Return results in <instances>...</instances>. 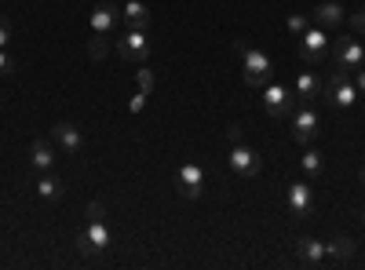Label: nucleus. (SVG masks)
<instances>
[{
	"label": "nucleus",
	"instance_id": "nucleus-29",
	"mask_svg": "<svg viewBox=\"0 0 365 270\" xmlns=\"http://www.w3.org/2000/svg\"><path fill=\"white\" fill-rule=\"evenodd\" d=\"M227 139H230V146H234V142H245V128H241V125H230V128H227Z\"/></svg>",
	"mask_w": 365,
	"mask_h": 270
},
{
	"label": "nucleus",
	"instance_id": "nucleus-17",
	"mask_svg": "<svg viewBox=\"0 0 365 270\" xmlns=\"http://www.w3.org/2000/svg\"><path fill=\"white\" fill-rule=\"evenodd\" d=\"M29 161H34L37 172H51L55 168V150L44 139H34V146H29Z\"/></svg>",
	"mask_w": 365,
	"mask_h": 270
},
{
	"label": "nucleus",
	"instance_id": "nucleus-20",
	"mask_svg": "<svg viewBox=\"0 0 365 270\" xmlns=\"http://www.w3.org/2000/svg\"><path fill=\"white\" fill-rule=\"evenodd\" d=\"M351 256H354V242H351V237H347V234H340V237H336V242H332V245H329V259H340V263H347Z\"/></svg>",
	"mask_w": 365,
	"mask_h": 270
},
{
	"label": "nucleus",
	"instance_id": "nucleus-1",
	"mask_svg": "<svg viewBox=\"0 0 365 270\" xmlns=\"http://www.w3.org/2000/svg\"><path fill=\"white\" fill-rule=\"evenodd\" d=\"M234 51L241 55V73H245V84L252 88H263L274 81V63H270V55L245 44V41H234Z\"/></svg>",
	"mask_w": 365,
	"mask_h": 270
},
{
	"label": "nucleus",
	"instance_id": "nucleus-10",
	"mask_svg": "<svg viewBox=\"0 0 365 270\" xmlns=\"http://www.w3.org/2000/svg\"><path fill=\"white\" fill-rule=\"evenodd\" d=\"M259 165H263V161H259V154H256L252 146H245V142H234V146H230V172H237V175L249 179V175L259 172Z\"/></svg>",
	"mask_w": 365,
	"mask_h": 270
},
{
	"label": "nucleus",
	"instance_id": "nucleus-12",
	"mask_svg": "<svg viewBox=\"0 0 365 270\" xmlns=\"http://www.w3.org/2000/svg\"><path fill=\"white\" fill-rule=\"evenodd\" d=\"M117 22H120V8L117 4H110V0L96 4V11H91V29H96V37H110Z\"/></svg>",
	"mask_w": 365,
	"mask_h": 270
},
{
	"label": "nucleus",
	"instance_id": "nucleus-30",
	"mask_svg": "<svg viewBox=\"0 0 365 270\" xmlns=\"http://www.w3.org/2000/svg\"><path fill=\"white\" fill-rule=\"evenodd\" d=\"M0 73H15V63H11V55L0 48Z\"/></svg>",
	"mask_w": 365,
	"mask_h": 270
},
{
	"label": "nucleus",
	"instance_id": "nucleus-25",
	"mask_svg": "<svg viewBox=\"0 0 365 270\" xmlns=\"http://www.w3.org/2000/svg\"><path fill=\"white\" fill-rule=\"evenodd\" d=\"M139 92H154V70H139Z\"/></svg>",
	"mask_w": 365,
	"mask_h": 270
},
{
	"label": "nucleus",
	"instance_id": "nucleus-3",
	"mask_svg": "<svg viewBox=\"0 0 365 270\" xmlns=\"http://www.w3.org/2000/svg\"><path fill=\"white\" fill-rule=\"evenodd\" d=\"M325 55H329V29H322V26L311 22V26L299 33V58H303L307 66H318Z\"/></svg>",
	"mask_w": 365,
	"mask_h": 270
},
{
	"label": "nucleus",
	"instance_id": "nucleus-9",
	"mask_svg": "<svg viewBox=\"0 0 365 270\" xmlns=\"http://www.w3.org/2000/svg\"><path fill=\"white\" fill-rule=\"evenodd\" d=\"M292 117V139L296 142H303V146H307V142H314V135H318V110H311V106H299V110H292L289 113Z\"/></svg>",
	"mask_w": 365,
	"mask_h": 270
},
{
	"label": "nucleus",
	"instance_id": "nucleus-23",
	"mask_svg": "<svg viewBox=\"0 0 365 270\" xmlns=\"http://www.w3.org/2000/svg\"><path fill=\"white\" fill-rule=\"evenodd\" d=\"M285 26H289V33H296V37H299L303 29L311 26V19H307V15H289V22H285Z\"/></svg>",
	"mask_w": 365,
	"mask_h": 270
},
{
	"label": "nucleus",
	"instance_id": "nucleus-26",
	"mask_svg": "<svg viewBox=\"0 0 365 270\" xmlns=\"http://www.w3.org/2000/svg\"><path fill=\"white\" fill-rule=\"evenodd\" d=\"M88 219H106V204L103 201H88Z\"/></svg>",
	"mask_w": 365,
	"mask_h": 270
},
{
	"label": "nucleus",
	"instance_id": "nucleus-6",
	"mask_svg": "<svg viewBox=\"0 0 365 270\" xmlns=\"http://www.w3.org/2000/svg\"><path fill=\"white\" fill-rule=\"evenodd\" d=\"M201 187H205V168L197 161H187L182 168H175V190H179V197L194 201V197H201Z\"/></svg>",
	"mask_w": 365,
	"mask_h": 270
},
{
	"label": "nucleus",
	"instance_id": "nucleus-28",
	"mask_svg": "<svg viewBox=\"0 0 365 270\" xmlns=\"http://www.w3.org/2000/svg\"><path fill=\"white\" fill-rule=\"evenodd\" d=\"M8 41H11V22L0 15V48H8Z\"/></svg>",
	"mask_w": 365,
	"mask_h": 270
},
{
	"label": "nucleus",
	"instance_id": "nucleus-24",
	"mask_svg": "<svg viewBox=\"0 0 365 270\" xmlns=\"http://www.w3.org/2000/svg\"><path fill=\"white\" fill-rule=\"evenodd\" d=\"M77 252H81V256H99V252H96V245H91V237H88L84 230L77 234Z\"/></svg>",
	"mask_w": 365,
	"mask_h": 270
},
{
	"label": "nucleus",
	"instance_id": "nucleus-13",
	"mask_svg": "<svg viewBox=\"0 0 365 270\" xmlns=\"http://www.w3.org/2000/svg\"><path fill=\"white\" fill-rule=\"evenodd\" d=\"M51 139L66 150V154H77V150L84 146V139H81V128L77 125H70V121H58V125H51Z\"/></svg>",
	"mask_w": 365,
	"mask_h": 270
},
{
	"label": "nucleus",
	"instance_id": "nucleus-33",
	"mask_svg": "<svg viewBox=\"0 0 365 270\" xmlns=\"http://www.w3.org/2000/svg\"><path fill=\"white\" fill-rule=\"evenodd\" d=\"M361 219H365V216H361Z\"/></svg>",
	"mask_w": 365,
	"mask_h": 270
},
{
	"label": "nucleus",
	"instance_id": "nucleus-27",
	"mask_svg": "<svg viewBox=\"0 0 365 270\" xmlns=\"http://www.w3.org/2000/svg\"><path fill=\"white\" fill-rule=\"evenodd\" d=\"M143 106H146V92H135L128 99V113H143Z\"/></svg>",
	"mask_w": 365,
	"mask_h": 270
},
{
	"label": "nucleus",
	"instance_id": "nucleus-16",
	"mask_svg": "<svg viewBox=\"0 0 365 270\" xmlns=\"http://www.w3.org/2000/svg\"><path fill=\"white\" fill-rule=\"evenodd\" d=\"M120 19H125L128 29H146L150 26V8L143 4V0H128V4L120 8Z\"/></svg>",
	"mask_w": 365,
	"mask_h": 270
},
{
	"label": "nucleus",
	"instance_id": "nucleus-34",
	"mask_svg": "<svg viewBox=\"0 0 365 270\" xmlns=\"http://www.w3.org/2000/svg\"><path fill=\"white\" fill-rule=\"evenodd\" d=\"M361 175H365V172H361Z\"/></svg>",
	"mask_w": 365,
	"mask_h": 270
},
{
	"label": "nucleus",
	"instance_id": "nucleus-5",
	"mask_svg": "<svg viewBox=\"0 0 365 270\" xmlns=\"http://www.w3.org/2000/svg\"><path fill=\"white\" fill-rule=\"evenodd\" d=\"M120 58H128V63H146V55H150V37H146V29H128L125 26V33H120V41L113 44Z\"/></svg>",
	"mask_w": 365,
	"mask_h": 270
},
{
	"label": "nucleus",
	"instance_id": "nucleus-14",
	"mask_svg": "<svg viewBox=\"0 0 365 270\" xmlns=\"http://www.w3.org/2000/svg\"><path fill=\"white\" fill-rule=\"evenodd\" d=\"M322 88H325V81H322L314 70H303V73H296L292 92H296L299 99H318V95H322Z\"/></svg>",
	"mask_w": 365,
	"mask_h": 270
},
{
	"label": "nucleus",
	"instance_id": "nucleus-19",
	"mask_svg": "<svg viewBox=\"0 0 365 270\" xmlns=\"http://www.w3.org/2000/svg\"><path fill=\"white\" fill-rule=\"evenodd\" d=\"M37 197H41V201H48V204H51V201H58V197H63V183H58V179H55L51 172H44V175L37 179Z\"/></svg>",
	"mask_w": 365,
	"mask_h": 270
},
{
	"label": "nucleus",
	"instance_id": "nucleus-7",
	"mask_svg": "<svg viewBox=\"0 0 365 270\" xmlns=\"http://www.w3.org/2000/svg\"><path fill=\"white\" fill-rule=\"evenodd\" d=\"M332 58H336L340 70H358L365 63V44L358 37H340L332 41Z\"/></svg>",
	"mask_w": 365,
	"mask_h": 270
},
{
	"label": "nucleus",
	"instance_id": "nucleus-31",
	"mask_svg": "<svg viewBox=\"0 0 365 270\" xmlns=\"http://www.w3.org/2000/svg\"><path fill=\"white\" fill-rule=\"evenodd\" d=\"M351 26H354V29H358V33H361V37H365V8H361V11H354V15H351Z\"/></svg>",
	"mask_w": 365,
	"mask_h": 270
},
{
	"label": "nucleus",
	"instance_id": "nucleus-4",
	"mask_svg": "<svg viewBox=\"0 0 365 270\" xmlns=\"http://www.w3.org/2000/svg\"><path fill=\"white\" fill-rule=\"evenodd\" d=\"M292 103H296L292 88H285V84H278V81L263 84V110H267L270 117H289V113H292Z\"/></svg>",
	"mask_w": 365,
	"mask_h": 270
},
{
	"label": "nucleus",
	"instance_id": "nucleus-32",
	"mask_svg": "<svg viewBox=\"0 0 365 270\" xmlns=\"http://www.w3.org/2000/svg\"><path fill=\"white\" fill-rule=\"evenodd\" d=\"M354 88H358V92L365 95V63H361V66L354 70Z\"/></svg>",
	"mask_w": 365,
	"mask_h": 270
},
{
	"label": "nucleus",
	"instance_id": "nucleus-22",
	"mask_svg": "<svg viewBox=\"0 0 365 270\" xmlns=\"http://www.w3.org/2000/svg\"><path fill=\"white\" fill-rule=\"evenodd\" d=\"M106 51H110V44H106L103 37H99V41H96V37L88 41V58H96V63H99V58H106Z\"/></svg>",
	"mask_w": 365,
	"mask_h": 270
},
{
	"label": "nucleus",
	"instance_id": "nucleus-2",
	"mask_svg": "<svg viewBox=\"0 0 365 270\" xmlns=\"http://www.w3.org/2000/svg\"><path fill=\"white\" fill-rule=\"evenodd\" d=\"M322 95H325V103H329V106H336V110L354 106V99H358V88H354L351 70H336V73H332V77L325 81V88H322Z\"/></svg>",
	"mask_w": 365,
	"mask_h": 270
},
{
	"label": "nucleus",
	"instance_id": "nucleus-18",
	"mask_svg": "<svg viewBox=\"0 0 365 270\" xmlns=\"http://www.w3.org/2000/svg\"><path fill=\"white\" fill-rule=\"evenodd\" d=\"M84 234L91 237V245H96V252H103V249H110V227H106V219H88V227H84Z\"/></svg>",
	"mask_w": 365,
	"mask_h": 270
},
{
	"label": "nucleus",
	"instance_id": "nucleus-15",
	"mask_svg": "<svg viewBox=\"0 0 365 270\" xmlns=\"http://www.w3.org/2000/svg\"><path fill=\"white\" fill-rule=\"evenodd\" d=\"M347 15H344V8L336 4V0H322V4L314 8V26H322V29H332V26H340Z\"/></svg>",
	"mask_w": 365,
	"mask_h": 270
},
{
	"label": "nucleus",
	"instance_id": "nucleus-11",
	"mask_svg": "<svg viewBox=\"0 0 365 270\" xmlns=\"http://www.w3.org/2000/svg\"><path fill=\"white\" fill-rule=\"evenodd\" d=\"M296 259L303 266H322L329 259V245L318 237H296Z\"/></svg>",
	"mask_w": 365,
	"mask_h": 270
},
{
	"label": "nucleus",
	"instance_id": "nucleus-21",
	"mask_svg": "<svg viewBox=\"0 0 365 270\" xmlns=\"http://www.w3.org/2000/svg\"><path fill=\"white\" fill-rule=\"evenodd\" d=\"M299 165H303V172H307V175H318L322 172V154H318V150H307V154L299 157Z\"/></svg>",
	"mask_w": 365,
	"mask_h": 270
},
{
	"label": "nucleus",
	"instance_id": "nucleus-8",
	"mask_svg": "<svg viewBox=\"0 0 365 270\" xmlns=\"http://www.w3.org/2000/svg\"><path fill=\"white\" fill-rule=\"evenodd\" d=\"M285 204H289V212L292 216H299V219H307L311 212H314V187L311 183H289V190H285Z\"/></svg>",
	"mask_w": 365,
	"mask_h": 270
}]
</instances>
